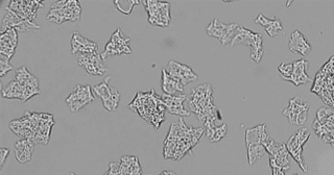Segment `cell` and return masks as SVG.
I'll use <instances>...</instances> for the list:
<instances>
[{
  "instance_id": "e575fe53",
  "label": "cell",
  "mask_w": 334,
  "mask_h": 175,
  "mask_svg": "<svg viewBox=\"0 0 334 175\" xmlns=\"http://www.w3.org/2000/svg\"><path fill=\"white\" fill-rule=\"evenodd\" d=\"M103 175H121L120 163L112 162L109 166V170Z\"/></svg>"
},
{
  "instance_id": "484cf974",
  "label": "cell",
  "mask_w": 334,
  "mask_h": 175,
  "mask_svg": "<svg viewBox=\"0 0 334 175\" xmlns=\"http://www.w3.org/2000/svg\"><path fill=\"white\" fill-rule=\"evenodd\" d=\"M65 15L66 21H77L81 15V8L78 2H67V6L65 7Z\"/></svg>"
},
{
  "instance_id": "7402d4cb",
  "label": "cell",
  "mask_w": 334,
  "mask_h": 175,
  "mask_svg": "<svg viewBox=\"0 0 334 175\" xmlns=\"http://www.w3.org/2000/svg\"><path fill=\"white\" fill-rule=\"evenodd\" d=\"M245 146L247 152V162L249 165H254L259 159L264 156V154H266V148L262 143H254Z\"/></svg>"
},
{
  "instance_id": "d4e9b609",
  "label": "cell",
  "mask_w": 334,
  "mask_h": 175,
  "mask_svg": "<svg viewBox=\"0 0 334 175\" xmlns=\"http://www.w3.org/2000/svg\"><path fill=\"white\" fill-rule=\"evenodd\" d=\"M206 134H207V138L211 141V142H218L220 141L222 138H225L227 130H228V126L227 124H222L220 126H216L214 123H211L209 125L206 126Z\"/></svg>"
},
{
  "instance_id": "d6986e66",
  "label": "cell",
  "mask_w": 334,
  "mask_h": 175,
  "mask_svg": "<svg viewBox=\"0 0 334 175\" xmlns=\"http://www.w3.org/2000/svg\"><path fill=\"white\" fill-rule=\"evenodd\" d=\"M255 22L257 24H260L264 29H265V32L266 34L270 37V38H274L276 37L278 34H279L282 29H283V26H282V23L281 21L278 19V18H273V19H268L266 18L264 15L262 14H259V16L256 18Z\"/></svg>"
},
{
  "instance_id": "277c9868",
  "label": "cell",
  "mask_w": 334,
  "mask_h": 175,
  "mask_svg": "<svg viewBox=\"0 0 334 175\" xmlns=\"http://www.w3.org/2000/svg\"><path fill=\"white\" fill-rule=\"evenodd\" d=\"M265 148L269 156L270 167L281 168L284 171L290 168L289 152L284 143H277L270 138L265 144Z\"/></svg>"
},
{
  "instance_id": "3957f363",
  "label": "cell",
  "mask_w": 334,
  "mask_h": 175,
  "mask_svg": "<svg viewBox=\"0 0 334 175\" xmlns=\"http://www.w3.org/2000/svg\"><path fill=\"white\" fill-rule=\"evenodd\" d=\"M238 44H244L249 47V56L255 63H260L263 55V40L260 34H256L249 29L238 25L236 35L231 43V46Z\"/></svg>"
},
{
  "instance_id": "ffe728a7",
  "label": "cell",
  "mask_w": 334,
  "mask_h": 175,
  "mask_svg": "<svg viewBox=\"0 0 334 175\" xmlns=\"http://www.w3.org/2000/svg\"><path fill=\"white\" fill-rule=\"evenodd\" d=\"M67 6V2H57L51 6L50 11L48 12L46 19L48 21L54 22L57 24H62L66 21L65 15V7Z\"/></svg>"
},
{
  "instance_id": "4dcf8cb0",
  "label": "cell",
  "mask_w": 334,
  "mask_h": 175,
  "mask_svg": "<svg viewBox=\"0 0 334 175\" xmlns=\"http://www.w3.org/2000/svg\"><path fill=\"white\" fill-rule=\"evenodd\" d=\"M278 71L280 72L283 79L290 81L293 72H294V63H282L279 67H278Z\"/></svg>"
},
{
  "instance_id": "4fadbf2b",
  "label": "cell",
  "mask_w": 334,
  "mask_h": 175,
  "mask_svg": "<svg viewBox=\"0 0 334 175\" xmlns=\"http://www.w3.org/2000/svg\"><path fill=\"white\" fill-rule=\"evenodd\" d=\"M286 148L289 152V155L293 157V159L299 164L300 168L302 169L303 172H307L308 168H307V164L305 163L304 161V157H303V148H304V145L299 141L297 134L295 133L286 142Z\"/></svg>"
},
{
  "instance_id": "5bb4252c",
  "label": "cell",
  "mask_w": 334,
  "mask_h": 175,
  "mask_svg": "<svg viewBox=\"0 0 334 175\" xmlns=\"http://www.w3.org/2000/svg\"><path fill=\"white\" fill-rule=\"evenodd\" d=\"M71 52L72 54L77 52H80V54L97 52V44L93 41L84 38L78 32H75L73 33L71 39Z\"/></svg>"
},
{
  "instance_id": "8992f818",
  "label": "cell",
  "mask_w": 334,
  "mask_h": 175,
  "mask_svg": "<svg viewBox=\"0 0 334 175\" xmlns=\"http://www.w3.org/2000/svg\"><path fill=\"white\" fill-rule=\"evenodd\" d=\"M309 103L303 101L300 96L289 100L287 107L283 110V115L288 119L291 125H304L307 121Z\"/></svg>"
},
{
  "instance_id": "836d02e7",
  "label": "cell",
  "mask_w": 334,
  "mask_h": 175,
  "mask_svg": "<svg viewBox=\"0 0 334 175\" xmlns=\"http://www.w3.org/2000/svg\"><path fill=\"white\" fill-rule=\"evenodd\" d=\"M296 134H297V136H298L299 141H300L303 145H305L306 143H307V141H308L309 138H310V133H309V130H308L307 128H306V127H301L299 130L296 132Z\"/></svg>"
},
{
  "instance_id": "9a60e30c",
  "label": "cell",
  "mask_w": 334,
  "mask_h": 175,
  "mask_svg": "<svg viewBox=\"0 0 334 175\" xmlns=\"http://www.w3.org/2000/svg\"><path fill=\"white\" fill-rule=\"evenodd\" d=\"M35 143L31 140L22 139L15 144V157L20 164L29 163L32 160Z\"/></svg>"
},
{
  "instance_id": "e0dca14e",
  "label": "cell",
  "mask_w": 334,
  "mask_h": 175,
  "mask_svg": "<svg viewBox=\"0 0 334 175\" xmlns=\"http://www.w3.org/2000/svg\"><path fill=\"white\" fill-rule=\"evenodd\" d=\"M308 62L306 60H299L294 63V72L290 78V82H293L295 85L305 84L306 82L311 81L312 79L308 76L307 70Z\"/></svg>"
},
{
  "instance_id": "cb8c5ba5",
  "label": "cell",
  "mask_w": 334,
  "mask_h": 175,
  "mask_svg": "<svg viewBox=\"0 0 334 175\" xmlns=\"http://www.w3.org/2000/svg\"><path fill=\"white\" fill-rule=\"evenodd\" d=\"M24 20L18 15L12 12L9 8L6 10V14L2 19V33L6 32L9 28H17Z\"/></svg>"
},
{
  "instance_id": "30bf717a",
  "label": "cell",
  "mask_w": 334,
  "mask_h": 175,
  "mask_svg": "<svg viewBox=\"0 0 334 175\" xmlns=\"http://www.w3.org/2000/svg\"><path fill=\"white\" fill-rule=\"evenodd\" d=\"M165 70L174 79L178 80L183 85H186L189 82L196 81L198 79V75L193 72L189 66L175 61H171Z\"/></svg>"
},
{
  "instance_id": "2e32d148",
  "label": "cell",
  "mask_w": 334,
  "mask_h": 175,
  "mask_svg": "<svg viewBox=\"0 0 334 175\" xmlns=\"http://www.w3.org/2000/svg\"><path fill=\"white\" fill-rule=\"evenodd\" d=\"M288 47L293 52L299 53L303 56H307L312 49V47L309 44V42L307 41V39H306L303 36V34L299 31H295L291 34L290 40L288 42Z\"/></svg>"
},
{
  "instance_id": "5b68a950",
  "label": "cell",
  "mask_w": 334,
  "mask_h": 175,
  "mask_svg": "<svg viewBox=\"0 0 334 175\" xmlns=\"http://www.w3.org/2000/svg\"><path fill=\"white\" fill-rule=\"evenodd\" d=\"M149 13V22L157 26H169L171 22V4L160 2H143Z\"/></svg>"
},
{
  "instance_id": "ac0fdd59",
  "label": "cell",
  "mask_w": 334,
  "mask_h": 175,
  "mask_svg": "<svg viewBox=\"0 0 334 175\" xmlns=\"http://www.w3.org/2000/svg\"><path fill=\"white\" fill-rule=\"evenodd\" d=\"M162 91L164 94L177 95L184 92V85L178 80L174 79L165 69L162 70Z\"/></svg>"
},
{
  "instance_id": "603a6c76",
  "label": "cell",
  "mask_w": 334,
  "mask_h": 175,
  "mask_svg": "<svg viewBox=\"0 0 334 175\" xmlns=\"http://www.w3.org/2000/svg\"><path fill=\"white\" fill-rule=\"evenodd\" d=\"M22 93H23V88L15 79L12 80L9 84H7L2 91L3 97L8 98V99H19V100H21Z\"/></svg>"
},
{
  "instance_id": "9c48e42d",
  "label": "cell",
  "mask_w": 334,
  "mask_h": 175,
  "mask_svg": "<svg viewBox=\"0 0 334 175\" xmlns=\"http://www.w3.org/2000/svg\"><path fill=\"white\" fill-rule=\"evenodd\" d=\"M77 63L90 75H102L108 70L103 64L101 55L98 54V52L80 54L77 58Z\"/></svg>"
},
{
  "instance_id": "d590c367",
  "label": "cell",
  "mask_w": 334,
  "mask_h": 175,
  "mask_svg": "<svg viewBox=\"0 0 334 175\" xmlns=\"http://www.w3.org/2000/svg\"><path fill=\"white\" fill-rule=\"evenodd\" d=\"M10 155V150L8 148H2L0 149V168H4L5 163L7 161V158Z\"/></svg>"
},
{
  "instance_id": "83f0119b",
  "label": "cell",
  "mask_w": 334,
  "mask_h": 175,
  "mask_svg": "<svg viewBox=\"0 0 334 175\" xmlns=\"http://www.w3.org/2000/svg\"><path fill=\"white\" fill-rule=\"evenodd\" d=\"M119 100H120V94H119V92H118V90L116 89V88H114L112 95H111L107 100L102 101V104H103V106H105V108L107 111L114 112L118 107Z\"/></svg>"
},
{
  "instance_id": "74e56055",
  "label": "cell",
  "mask_w": 334,
  "mask_h": 175,
  "mask_svg": "<svg viewBox=\"0 0 334 175\" xmlns=\"http://www.w3.org/2000/svg\"><path fill=\"white\" fill-rule=\"evenodd\" d=\"M159 175H177V174H176V172H173V171H163Z\"/></svg>"
},
{
  "instance_id": "f546056e",
  "label": "cell",
  "mask_w": 334,
  "mask_h": 175,
  "mask_svg": "<svg viewBox=\"0 0 334 175\" xmlns=\"http://www.w3.org/2000/svg\"><path fill=\"white\" fill-rule=\"evenodd\" d=\"M32 75L33 74L30 73V71L26 69V67H21L16 71L15 80H17L21 86H25V84L30 80Z\"/></svg>"
},
{
  "instance_id": "f1b7e54d",
  "label": "cell",
  "mask_w": 334,
  "mask_h": 175,
  "mask_svg": "<svg viewBox=\"0 0 334 175\" xmlns=\"http://www.w3.org/2000/svg\"><path fill=\"white\" fill-rule=\"evenodd\" d=\"M114 5L119 12H121L122 14H126V15H130L133 11V9L135 8V6L140 5V3L133 2V0H115Z\"/></svg>"
},
{
  "instance_id": "52a82bcc",
  "label": "cell",
  "mask_w": 334,
  "mask_h": 175,
  "mask_svg": "<svg viewBox=\"0 0 334 175\" xmlns=\"http://www.w3.org/2000/svg\"><path fill=\"white\" fill-rule=\"evenodd\" d=\"M238 25L239 24H236V23L225 24L217 19H214L207 26L206 32H207L208 36L219 40L221 45H227V44L231 45V43L236 35Z\"/></svg>"
},
{
  "instance_id": "d6a6232c",
  "label": "cell",
  "mask_w": 334,
  "mask_h": 175,
  "mask_svg": "<svg viewBox=\"0 0 334 175\" xmlns=\"http://www.w3.org/2000/svg\"><path fill=\"white\" fill-rule=\"evenodd\" d=\"M22 88H23V93L21 98L22 102H26L33 96L40 94V89H36V88H31V86H22Z\"/></svg>"
},
{
  "instance_id": "f35d334b",
  "label": "cell",
  "mask_w": 334,
  "mask_h": 175,
  "mask_svg": "<svg viewBox=\"0 0 334 175\" xmlns=\"http://www.w3.org/2000/svg\"><path fill=\"white\" fill-rule=\"evenodd\" d=\"M70 175H75V174L74 173H70Z\"/></svg>"
},
{
  "instance_id": "44dd1931",
  "label": "cell",
  "mask_w": 334,
  "mask_h": 175,
  "mask_svg": "<svg viewBox=\"0 0 334 175\" xmlns=\"http://www.w3.org/2000/svg\"><path fill=\"white\" fill-rule=\"evenodd\" d=\"M123 53H126V54L132 53V49H131L130 45H119V44H115V43H112L109 41L105 47V51L100 55H101L102 60L106 61L107 58L110 56L120 55Z\"/></svg>"
},
{
  "instance_id": "ba28073f",
  "label": "cell",
  "mask_w": 334,
  "mask_h": 175,
  "mask_svg": "<svg viewBox=\"0 0 334 175\" xmlns=\"http://www.w3.org/2000/svg\"><path fill=\"white\" fill-rule=\"evenodd\" d=\"M94 100V96L92 93L91 86L88 84H77L70 95L66 98V103L72 113H76L80 111L84 106H86L88 103Z\"/></svg>"
},
{
  "instance_id": "7a4b0ae2",
  "label": "cell",
  "mask_w": 334,
  "mask_h": 175,
  "mask_svg": "<svg viewBox=\"0 0 334 175\" xmlns=\"http://www.w3.org/2000/svg\"><path fill=\"white\" fill-rule=\"evenodd\" d=\"M189 108L197 115L204 125L214 123L218 111L212 102V89L208 83L197 86L188 97Z\"/></svg>"
},
{
  "instance_id": "7c38bea8",
  "label": "cell",
  "mask_w": 334,
  "mask_h": 175,
  "mask_svg": "<svg viewBox=\"0 0 334 175\" xmlns=\"http://www.w3.org/2000/svg\"><path fill=\"white\" fill-rule=\"evenodd\" d=\"M18 45V32L15 28H9L0 36V55L9 57L15 54Z\"/></svg>"
},
{
  "instance_id": "8d00e7d4",
  "label": "cell",
  "mask_w": 334,
  "mask_h": 175,
  "mask_svg": "<svg viewBox=\"0 0 334 175\" xmlns=\"http://www.w3.org/2000/svg\"><path fill=\"white\" fill-rule=\"evenodd\" d=\"M272 168V175H285V171L281 168L278 167H270Z\"/></svg>"
},
{
  "instance_id": "4316f807",
  "label": "cell",
  "mask_w": 334,
  "mask_h": 175,
  "mask_svg": "<svg viewBox=\"0 0 334 175\" xmlns=\"http://www.w3.org/2000/svg\"><path fill=\"white\" fill-rule=\"evenodd\" d=\"M110 79H111V77L110 76H108V77H106V79L101 82V83H99V84H97V85H95L94 88H93V91L95 92V94L102 100V101H105V100H107L111 95H112V93H113V89H114V88H111V86H109V81H110Z\"/></svg>"
},
{
  "instance_id": "ab89813d",
  "label": "cell",
  "mask_w": 334,
  "mask_h": 175,
  "mask_svg": "<svg viewBox=\"0 0 334 175\" xmlns=\"http://www.w3.org/2000/svg\"><path fill=\"white\" fill-rule=\"evenodd\" d=\"M293 175H298V174H296V173H295V174H293Z\"/></svg>"
},
{
  "instance_id": "6da1fadb",
  "label": "cell",
  "mask_w": 334,
  "mask_h": 175,
  "mask_svg": "<svg viewBox=\"0 0 334 175\" xmlns=\"http://www.w3.org/2000/svg\"><path fill=\"white\" fill-rule=\"evenodd\" d=\"M204 134V128L188 127L184 120L174 122L164 141L165 159L181 160L196 146Z\"/></svg>"
},
{
  "instance_id": "1f68e13d",
  "label": "cell",
  "mask_w": 334,
  "mask_h": 175,
  "mask_svg": "<svg viewBox=\"0 0 334 175\" xmlns=\"http://www.w3.org/2000/svg\"><path fill=\"white\" fill-rule=\"evenodd\" d=\"M13 70V66L10 64V58L0 55V76L4 77L8 72Z\"/></svg>"
},
{
  "instance_id": "8fae6325",
  "label": "cell",
  "mask_w": 334,
  "mask_h": 175,
  "mask_svg": "<svg viewBox=\"0 0 334 175\" xmlns=\"http://www.w3.org/2000/svg\"><path fill=\"white\" fill-rule=\"evenodd\" d=\"M188 98L185 94H177V95H169V94H163L161 97V100L166 107L173 115H177L180 117H187L190 115V111H187L184 107V102Z\"/></svg>"
}]
</instances>
